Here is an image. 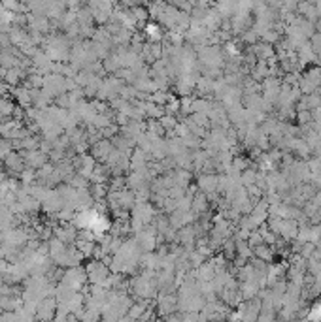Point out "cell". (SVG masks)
I'll list each match as a JSON object with an SVG mask.
<instances>
[{"label": "cell", "mask_w": 321, "mask_h": 322, "mask_svg": "<svg viewBox=\"0 0 321 322\" xmlns=\"http://www.w3.org/2000/svg\"><path fill=\"white\" fill-rule=\"evenodd\" d=\"M0 2H2V0H0Z\"/></svg>", "instance_id": "obj_14"}, {"label": "cell", "mask_w": 321, "mask_h": 322, "mask_svg": "<svg viewBox=\"0 0 321 322\" xmlns=\"http://www.w3.org/2000/svg\"><path fill=\"white\" fill-rule=\"evenodd\" d=\"M2 6L12 13H25L27 12V6H25L21 0H2Z\"/></svg>", "instance_id": "obj_9"}, {"label": "cell", "mask_w": 321, "mask_h": 322, "mask_svg": "<svg viewBox=\"0 0 321 322\" xmlns=\"http://www.w3.org/2000/svg\"><path fill=\"white\" fill-rule=\"evenodd\" d=\"M14 94L17 96V102H19L21 105H28V104H30V89L21 87V89H15Z\"/></svg>", "instance_id": "obj_10"}, {"label": "cell", "mask_w": 321, "mask_h": 322, "mask_svg": "<svg viewBox=\"0 0 321 322\" xmlns=\"http://www.w3.org/2000/svg\"><path fill=\"white\" fill-rule=\"evenodd\" d=\"M55 309H57L55 300L47 296L38 303V307H36V316H38V318H51V316H55Z\"/></svg>", "instance_id": "obj_4"}, {"label": "cell", "mask_w": 321, "mask_h": 322, "mask_svg": "<svg viewBox=\"0 0 321 322\" xmlns=\"http://www.w3.org/2000/svg\"><path fill=\"white\" fill-rule=\"evenodd\" d=\"M6 168L10 170V173H21L25 170V158L17 153H10L6 157Z\"/></svg>", "instance_id": "obj_7"}, {"label": "cell", "mask_w": 321, "mask_h": 322, "mask_svg": "<svg viewBox=\"0 0 321 322\" xmlns=\"http://www.w3.org/2000/svg\"><path fill=\"white\" fill-rule=\"evenodd\" d=\"M12 147L14 144L8 141V139H0V158H6L10 153H12Z\"/></svg>", "instance_id": "obj_12"}, {"label": "cell", "mask_w": 321, "mask_h": 322, "mask_svg": "<svg viewBox=\"0 0 321 322\" xmlns=\"http://www.w3.org/2000/svg\"><path fill=\"white\" fill-rule=\"evenodd\" d=\"M94 166H97L94 164V158L89 157V155H80V157H78V162H76V168H78L80 175H83V177H91Z\"/></svg>", "instance_id": "obj_5"}, {"label": "cell", "mask_w": 321, "mask_h": 322, "mask_svg": "<svg viewBox=\"0 0 321 322\" xmlns=\"http://www.w3.org/2000/svg\"><path fill=\"white\" fill-rule=\"evenodd\" d=\"M14 112L15 108L10 100H0V117H10V115H14Z\"/></svg>", "instance_id": "obj_11"}, {"label": "cell", "mask_w": 321, "mask_h": 322, "mask_svg": "<svg viewBox=\"0 0 321 322\" xmlns=\"http://www.w3.org/2000/svg\"><path fill=\"white\" fill-rule=\"evenodd\" d=\"M112 151H114V147H112V144L106 141V139L97 141V144L93 145V157L101 158V160H108V157L112 155Z\"/></svg>", "instance_id": "obj_8"}, {"label": "cell", "mask_w": 321, "mask_h": 322, "mask_svg": "<svg viewBox=\"0 0 321 322\" xmlns=\"http://www.w3.org/2000/svg\"><path fill=\"white\" fill-rule=\"evenodd\" d=\"M85 281H87V271L83 270V268H80V266H70V268L62 273V277H60V283L74 290L83 289Z\"/></svg>", "instance_id": "obj_1"}, {"label": "cell", "mask_w": 321, "mask_h": 322, "mask_svg": "<svg viewBox=\"0 0 321 322\" xmlns=\"http://www.w3.org/2000/svg\"><path fill=\"white\" fill-rule=\"evenodd\" d=\"M4 181V173H2V170H0V183Z\"/></svg>", "instance_id": "obj_13"}, {"label": "cell", "mask_w": 321, "mask_h": 322, "mask_svg": "<svg viewBox=\"0 0 321 322\" xmlns=\"http://www.w3.org/2000/svg\"><path fill=\"white\" fill-rule=\"evenodd\" d=\"M23 158H25V164H28L33 170H40L42 166L47 162V155L44 151H38V149H30V151L23 153Z\"/></svg>", "instance_id": "obj_3"}, {"label": "cell", "mask_w": 321, "mask_h": 322, "mask_svg": "<svg viewBox=\"0 0 321 322\" xmlns=\"http://www.w3.org/2000/svg\"><path fill=\"white\" fill-rule=\"evenodd\" d=\"M85 271H87V281H91V284H94V287L104 284L110 277V270H108L106 262H101V260H91Z\"/></svg>", "instance_id": "obj_2"}, {"label": "cell", "mask_w": 321, "mask_h": 322, "mask_svg": "<svg viewBox=\"0 0 321 322\" xmlns=\"http://www.w3.org/2000/svg\"><path fill=\"white\" fill-rule=\"evenodd\" d=\"M55 237H59L60 241H65V243H74L76 239H78V230L70 226V224H65V226H59L57 230H55Z\"/></svg>", "instance_id": "obj_6"}]
</instances>
